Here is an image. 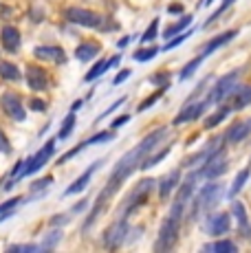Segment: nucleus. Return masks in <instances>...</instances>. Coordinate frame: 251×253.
I'll return each instance as SVG.
<instances>
[{
	"mask_svg": "<svg viewBox=\"0 0 251 253\" xmlns=\"http://www.w3.org/2000/svg\"><path fill=\"white\" fill-rule=\"evenodd\" d=\"M166 134H167V130H166V128L154 130V132H150L148 137H143V139H141V143H139L137 148H132L128 154H124V157L119 159L117 165H115V169H113V174H110L108 183H106V187L99 192L97 203H95L93 211L88 213V220H86V225H84V227H90L95 220H97V216L106 209V205H108V203L113 201V196L117 194V189L122 187V183L130 176V174L134 172V169L139 168V163L143 161V157H146V154H150L152 150L157 148L159 141L166 139Z\"/></svg>",
	"mask_w": 251,
	"mask_h": 253,
	"instance_id": "obj_1",
	"label": "nucleus"
},
{
	"mask_svg": "<svg viewBox=\"0 0 251 253\" xmlns=\"http://www.w3.org/2000/svg\"><path fill=\"white\" fill-rule=\"evenodd\" d=\"M185 205H187V201H183L181 196L174 198L170 213H167L166 222H163L161 231H159V240H157V247H154L157 251H167L174 247V242L178 238V229H181V218H183V209H185Z\"/></svg>",
	"mask_w": 251,
	"mask_h": 253,
	"instance_id": "obj_2",
	"label": "nucleus"
},
{
	"mask_svg": "<svg viewBox=\"0 0 251 253\" xmlns=\"http://www.w3.org/2000/svg\"><path fill=\"white\" fill-rule=\"evenodd\" d=\"M218 198H220V183L205 185L194 201V207H192V211H190V220H196V218H199V211H203V209L214 207Z\"/></svg>",
	"mask_w": 251,
	"mask_h": 253,
	"instance_id": "obj_3",
	"label": "nucleus"
},
{
	"mask_svg": "<svg viewBox=\"0 0 251 253\" xmlns=\"http://www.w3.org/2000/svg\"><path fill=\"white\" fill-rule=\"evenodd\" d=\"M238 75H240V71H231V73H227L225 77H220V80L216 82L214 90L209 92V101L218 104V101L227 99L229 95H234V90H236V82H238Z\"/></svg>",
	"mask_w": 251,
	"mask_h": 253,
	"instance_id": "obj_4",
	"label": "nucleus"
},
{
	"mask_svg": "<svg viewBox=\"0 0 251 253\" xmlns=\"http://www.w3.org/2000/svg\"><path fill=\"white\" fill-rule=\"evenodd\" d=\"M154 178H146V181H139L137 187L132 189V194L128 196V203H126V213L134 211L139 205H143V203L148 201V196H150V192L154 189Z\"/></svg>",
	"mask_w": 251,
	"mask_h": 253,
	"instance_id": "obj_5",
	"label": "nucleus"
},
{
	"mask_svg": "<svg viewBox=\"0 0 251 253\" xmlns=\"http://www.w3.org/2000/svg\"><path fill=\"white\" fill-rule=\"evenodd\" d=\"M203 165H205V168L201 169V176H205V178H218L220 174L227 169V157H225V152H223V150H216V152L211 154V157L207 159Z\"/></svg>",
	"mask_w": 251,
	"mask_h": 253,
	"instance_id": "obj_6",
	"label": "nucleus"
},
{
	"mask_svg": "<svg viewBox=\"0 0 251 253\" xmlns=\"http://www.w3.org/2000/svg\"><path fill=\"white\" fill-rule=\"evenodd\" d=\"M66 18H69L73 24H80V27H88V29H95L99 27L101 18L97 13L88 11V9H82V7H71L69 11H66Z\"/></svg>",
	"mask_w": 251,
	"mask_h": 253,
	"instance_id": "obj_7",
	"label": "nucleus"
},
{
	"mask_svg": "<svg viewBox=\"0 0 251 253\" xmlns=\"http://www.w3.org/2000/svg\"><path fill=\"white\" fill-rule=\"evenodd\" d=\"M53 150H55V143H53V141H49V143H46L44 148H42L40 152L36 154V157L29 159V161L25 163V172H22V176H25V174H33V172H38V169H40L42 165H44V163L53 157Z\"/></svg>",
	"mask_w": 251,
	"mask_h": 253,
	"instance_id": "obj_8",
	"label": "nucleus"
},
{
	"mask_svg": "<svg viewBox=\"0 0 251 253\" xmlns=\"http://www.w3.org/2000/svg\"><path fill=\"white\" fill-rule=\"evenodd\" d=\"M126 231H128V225H126V218H119V220L115 222V225L110 227L108 231H106V236H104L106 247H110V249L119 247V245H122V240L126 238Z\"/></svg>",
	"mask_w": 251,
	"mask_h": 253,
	"instance_id": "obj_9",
	"label": "nucleus"
},
{
	"mask_svg": "<svg viewBox=\"0 0 251 253\" xmlns=\"http://www.w3.org/2000/svg\"><path fill=\"white\" fill-rule=\"evenodd\" d=\"M220 143H223V139H214V141H209V143H207V148L205 150H201V152H196V154H192V157H187L185 159V168H194V165H203L207 161V159L211 157V154L216 152V150L220 148Z\"/></svg>",
	"mask_w": 251,
	"mask_h": 253,
	"instance_id": "obj_10",
	"label": "nucleus"
},
{
	"mask_svg": "<svg viewBox=\"0 0 251 253\" xmlns=\"http://www.w3.org/2000/svg\"><path fill=\"white\" fill-rule=\"evenodd\" d=\"M2 108H4V113L9 117H13L16 121H22L27 117L20 99H18V95H13V92H7V95L2 97Z\"/></svg>",
	"mask_w": 251,
	"mask_h": 253,
	"instance_id": "obj_11",
	"label": "nucleus"
},
{
	"mask_svg": "<svg viewBox=\"0 0 251 253\" xmlns=\"http://www.w3.org/2000/svg\"><path fill=\"white\" fill-rule=\"evenodd\" d=\"M249 134H251V117L245 121H236L229 128V132H227V139H229V143H240V141L247 139Z\"/></svg>",
	"mask_w": 251,
	"mask_h": 253,
	"instance_id": "obj_12",
	"label": "nucleus"
},
{
	"mask_svg": "<svg viewBox=\"0 0 251 253\" xmlns=\"http://www.w3.org/2000/svg\"><path fill=\"white\" fill-rule=\"evenodd\" d=\"M207 108V101H199V104H192V106H185V108L181 110V115L174 117V124L181 126V124H187V121H194L199 119L201 113Z\"/></svg>",
	"mask_w": 251,
	"mask_h": 253,
	"instance_id": "obj_13",
	"label": "nucleus"
},
{
	"mask_svg": "<svg viewBox=\"0 0 251 253\" xmlns=\"http://www.w3.org/2000/svg\"><path fill=\"white\" fill-rule=\"evenodd\" d=\"M229 229V216L227 213H214L211 218H207V233L209 236H220Z\"/></svg>",
	"mask_w": 251,
	"mask_h": 253,
	"instance_id": "obj_14",
	"label": "nucleus"
},
{
	"mask_svg": "<svg viewBox=\"0 0 251 253\" xmlns=\"http://www.w3.org/2000/svg\"><path fill=\"white\" fill-rule=\"evenodd\" d=\"M27 84L31 86L33 90H44L49 80H46V73L40 69V66H29L27 69Z\"/></svg>",
	"mask_w": 251,
	"mask_h": 253,
	"instance_id": "obj_15",
	"label": "nucleus"
},
{
	"mask_svg": "<svg viewBox=\"0 0 251 253\" xmlns=\"http://www.w3.org/2000/svg\"><path fill=\"white\" fill-rule=\"evenodd\" d=\"M36 57H38V60L57 62V64H62V62L66 60L64 51H62L60 46H38V48H36Z\"/></svg>",
	"mask_w": 251,
	"mask_h": 253,
	"instance_id": "obj_16",
	"label": "nucleus"
},
{
	"mask_svg": "<svg viewBox=\"0 0 251 253\" xmlns=\"http://www.w3.org/2000/svg\"><path fill=\"white\" fill-rule=\"evenodd\" d=\"M119 60H122V57H119V55H115V57H108V60H101V62H97V64H95L93 69H90L88 73H86V77H84V80H86V82H95L99 75H104V73L108 71L110 66L119 64Z\"/></svg>",
	"mask_w": 251,
	"mask_h": 253,
	"instance_id": "obj_17",
	"label": "nucleus"
},
{
	"mask_svg": "<svg viewBox=\"0 0 251 253\" xmlns=\"http://www.w3.org/2000/svg\"><path fill=\"white\" fill-rule=\"evenodd\" d=\"M2 46L7 48L9 53L18 51V46H20V33H18L16 27H4L2 29Z\"/></svg>",
	"mask_w": 251,
	"mask_h": 253,
	"instance_id": "obj_18",
	"label": "nucleus"
},
{
	"mask_svg": "<svg viewBox=\"0 0 251 253\" xmlns=\"http://www.w3.org/2000/svg\"><path fill=\"white\" fill-rule=\"evenodd\" d=\"M178 176H181V172H178V169H174V172H170V176L161 181V185H159V196H161V201H167V196L172 194V189L176 187Z\"/></svg>",
	"mask_w": 251,
	"mask_h": 253,
	"instance_id": "obj_19",
	"label": "nucleus"
},
{
	"mask_svg": "<svg viewBox=\"0 0 251 253\" xmlns=\"http://www.w3.org/2000/svg\"><path fill=\"white\" fill-rule=\"evenodd\" d=\"M99 168V161L97 163H93V165H90V168L88 169H86V172L84 174H82V176L80 178H77V181L73 183V185H71V187L69 189H66V196H69V194H77V192H82V189H84L86 187V185H88V181H90V176H93V172H95V169H97Z\"/></svg>",
	"mask_w": 251,
	"mask_h": 253,
	"instance_id": "obj_20",
	"label": "nucleus"
},
{
	"mask_svg": "<svg viewBox=\"0 0 251 253\" xmlns=\"http://www.w3.org/2000/svg\"><path fill=\"white\" fill-rule=\"evenodd\" d=\"M234 38H236V31H225V33H220V36H216L214 40H211L209 44L205 46V51H203V55L207 57V55H209V53H214L218 46L227 44V42H229V40H234Z\"/></svg>",
	"mask_w": 251,
	"mask_h": 253,
	"instance_id": "obj_21",
	"label": "nucleus"
},
{
	"mask_svg": "<svg viewBox=\"0 0 251 253\" xmlns=\"http://www.w3.org/2000/svg\"><path fill=\"white\" fill-rule=\"evenodd\" d=\"M170 150H172V143H170V145H166L163 150H159V152H154L152 157H146L141 163H139V168H141V169H148V168H152V165H157L159 161H163V159H166L167 154H170Z\"/></svg>",
	"mask_w": 251,
	"mask_h": 253,
	"instance_id": "obj_22",
	"label": "nucleus"
},
{
	"mask_svg": "<svg viewBox=\"0 0 251 253\" xmlns=\"http://www.w3.org/2000/svg\"><path fill=\"white\" fill-rule=\"evenodd\" d=\"M229 113H231V106H223V108H218L214 115H211V117H207V119H205V128H207V130L216 128V126H218L220 121H223V119H225V117L229 115Z\"/></svg>",
	"mask_w": 251,
	"mask_h": 253,
	"instance_id": "obj_23",
	"label": "nucleus"
},
{
	"mask_svg": "<svg viewBox=\"0 0 251 253\" xmlns=\"http://www.w3.org/2000/svg\"><path fill=\"white\" fill-rule=\"evenodd\" d=\"M97 53H99L97 44H82V46H77L75 57H77V60H82V62H86V60H93Z\"/></svg>",
	"mask_w": 251,
	"mask_h": 253,
	"instance_id": "obj_24",
	"label": "nucleus"
},
{
	"mask_svg": "<svg viewBox=\"0 0 251 253\" xmlns=\"http://www.w3.org/2000/svg\"><path fill=\"white\" fill-rule=\"evenodd\" d=\"M247 104H251V86H245V88H240L238 92H236L231 108L238 110V108H245Z\"/></svg>",
	"mask_w": 251,
	"mask_h": 253,
	"instance_id": "obj_25",
	"label": "nucleus"
},
{
	"mask_svg": "<svg viewBox=\"0 0 251 253\" xmlns=\"http://www.w3.org/2000/svg\"><path fill=\"white\" fill-rule=\"evenodd\" d=\"M205 251H214V253H236V245L229 240H218L211 242V245L205 247Z\"/></svg>",
	"mask_w": 251,
	"mask_h": 253,
	"instance_id": "obj_26",
	"label": "nucleus"
},
{
	"mask_svg": "<svg viewBox=\"0 0 251 253\" xmlns=\"http://www.w3.org/2000/svg\"><path fill=\"white\" fill-rule=\"evenodd\" d=\"M0 75H2L4 80H11V82L20 80V71H18L13 64H9V62H0Z\"/></svg>",
	"mask_w": 251,
	"mask_h": 253,
	"instance_id": "obj_27",
	"label": "nucleus"
},
{
	"mask_svg": "<svg viewBox=\"0 0 251 253\" xmlns=\"http://www.w3.org/2000/svg\"><path fill=\"white\" fill-rule=\"evenodd\" d=\"M203 60H205V55H203V53H201V55H199V57H194V60H192L190 64H185V66H183V71H181V80H187V77H192V75H194V71H196V69H199V66L203 64Z\"/></svg>",
	"mask_w": 251,
	"mask_h": 253,
	"instance_id": "obj_28",
	"label": "nucleus"
},
{
	"mask_svg": "<svg viewBox=\"0 0 251 253\" xmlns=\"http://www.w3.org/2000/svg\"><path fill=\"white\" fill-rule=\"evenodd\" d=\"M247 178H249V169H243V172L236 176V181L231 183V189H229V196H231V198H234L236 194L243 189V185H245V181H247Z\"/></svg>",
	"mask_w": 251,
	"mask_h": 253,
	"instance_id": "obj_29",
	"label": "nucleus"
},
{
	"mask_svg": "<svg viewBox=\"0 0 251 253\" xmlns=\"http://www.w3.org/2000/svg\"><path fill=\"white\" fill-rule=\"evenodd\" d=\"M231 209H234L236 218H238V225L243 227V229H247V213H245V207L240 201H234V205H231Z\"/></svg>",
	"mask_w": 251,
	"mask_h": 253,
	"instance_id": "obj_30",
	"label": "nucleus"
},
{
	"mask_svg": "<svg viewBox=\"0 0 251 253\" xmlns=\"http://www.w3.org/2000/svg\"><path fill=\"white\" fill-rule=\"evenodd\" d=\"M20 201H22V198H11V201L2 203V205H0V220H7V218L11 216V209H16V205Z\"/></svg>",
	"mask_w": 251,
	"mask_h": 253,
	"instance_id": "obj_31",
	"label": "nucleus"
},
{
	"mask_svg": "<svg viewBox=\"0 0 251 253\" xmlns=\"http://www.w3.org/2000/svg\"><path fill=\"white\" fill-rule=\"evenodd\" d=\"M190 22H192V16H185V18H183V20H178V22L174 24V27L166 29V33H163V36H166V38H172V36H176V33H178V31H183V29H185V27H187V24H190Z\"/></svg>",
	"mask_w": 251,
	"mask_h": 253,
	"instance_id": "obj_32",
	"label": "nucleus"
},
{
	"mask_svg": "<svg viewBox=\"0 0 251 253\" xmlns=\"http://www.w3.org/2000/svg\"><path fill=\"white\" fill-rule=\"evenodd\" d=\"M157 55V48L150 46V48H139V51H134V60L137 62H148V60H152V57Z\"/></svg>",
	"mask_w": 251,
	"mask_h": 253,
	"instance_id": "obj_33",
	"label": "nucleus"
},
{
	"mask_svg": "<svg viewBox=\"0 0 251 253\" xmlns=\"http://www.w3.org/2000/svg\"><path fill=\"white\" fill-rule=\"evenodd\" d=\"M73 126H75V115L71 113L69 117L64 119V124H62V130H60V139H66L71 134V130H73Z\"/></svg>",
	"mask_w": 251,
	"mask_h": 253,
	"instance_id": "obj_34",
	"label": "nucleus"
},
{
	"mask_svg": "<svg viewBox=\"0 0 251 253\" xmlns=\"http://www.w3.org/2000/svg\"><path fill=\"white\" fill-rule=\"evenodd\" d=\"M234 2H236V0H223V2H220V7H218V11H214V13H211V16H209V18H207L205 27H209V24H211V22H214V20H216V18H218V16H220V13H225V11H227V9H229V7H231V4H234Z\"/></svg>",
	"mask_w": 251,
	"mask_h": 253,
	"instance_id": "obj_35",
	"label": "nucleus"
},
{
	"mask_svg": "<svg viewBox=\"0 0 251 253\" xmlns=\"http://www.w3.org/2000/svg\"><path fill=\"white\" fill-rule=\"evenodd\" d=\"M157 31H159V20H152V24L148 27V31L143 33L141 40H143V42H152L154 38H157Z\"/></svg>",
	"mask_w": 251,
	"mask_h": 253,
	"instance_id": "obj_36",
	"label": "nucleus"
},
{
	"mask_svg": "<svg viewBox=\"0 0 251 253\" xmlns=\"http://www.w3.org/2000/svg\"><path fill=\"white\" fill-rule=\"evenodd\" d=\"M161 95H163V88H161V90H157V92H154V95L150 97V99L141 101V104H139V108H137V110H139V113H143V110H146V108H150V106H152V104H154V101H157V99H159V97H161Z\"/></svg>",
	"mask_w": 251,
	"mask_h": 253,
	"instance_id": "obj_37",
	"label": "nucleus"
},
{
	"mask_svg": "<svg viewBox=\"0 0 251 253\" xmlns=\"http://www.w3.org/2000/svg\"><path fill=\"white\" fill-rule=\"evenodd\" d=\"M187 38H190V31H187V33H183V36H178V38H174V40H172V42H167V44L163 46V48H166V51H170V48H174V46H178V44H183V42H185Z\"/></svg>",
	"mask_w": 251,
	"mask_h": 253,
	"instance_id": "obj_38",
	"label": "nucleus"
},
{
	"mask_svg": "<svg viewBox=\"0 0 251 253\" xmlns=\"http://www.w3.org/2000/svg\"><path fill=\"white\" fill-rule=\"evenodd\" d=\"M40 247H36V245H16V247H9L7 251H11V253H16V251H38Z\"/></svg>",
	"mask_w": 251,
	"mask_h": 253,
	"instance_id": "obj_39",
	"label": "nucleus"
},
{
	"mask_svg": "<svg viewBox=\"0 0 251 253\" xmlns=\"http://www.w3.org/2000/svg\"><path fill=\"white\" fill-rule=\"evenodd\" d=\"M9 150H11V148H9V141H7V137H4L2 130H0V152H2V154H9Z\"/></svg>",
	"mask_w": 251,
	"mask_h": 253,
	"instance_id": "obj_40",
	"label": "nucleus"
},
{
	"mask_svg": "<svg viewBox=\"0 0 251 253\" xmlns=\"http://www.w3.org/2000/svg\"><path fill=\"white\" fill-rule=\"evenodd\" d=\"M128 77H130V69L119 71V75L115 77V82H113V84H115V86H117V84H122V82H126V80H128Z\"/></svg>",
	"mask_w": 251,
	"mask_h": 253,
	"instance_id": "obj_41",
	"label": "nucleus"
},
{
	"mask_svg": "<svg viewBox=\"0 0 251 253\" xmlns=\"http://www.w3.org/2000/svg\"><path fill=\"white\" fill-rule=\"evenodd\" d=\"M49 183H53V178L51 176H46V178H42V181H38L36 185H33V192H38V189H42V187H46V185H49Z\"/></svg>",
	"mask_w": 251,
	"mask_h": 253,
	"instance_id": "obj_42",
	"label": "nucleus"
},
{
	"mask_svg": "<svg viewBox=\"0 0 251 253\" xmlns=\"http://www.w3.org/2000/svg\"><path fill=\"white\" fill-rule=\"evenodd\" d=\"M152 82H154V84H167V75L157 73V75H152Z\"/></svg>",
	"mask_w": 251,
	"mask_h": 253,
	"instance_id": "obj_43",
	"label": "nucleus"
},
{
	"mask_svg": "<svg viewBox=\"0 0 251 253\" xmlns=\"http://www.w3.org/2000/svg\"><path fill=\"white\" fill-rule=\"evenodd\" d=\"M31 108L33 110H44L46 104H44V101H40V99H31Z\"/></svg>",
	"mask_w": 251,
	"mask_h": 253,
	"instance_id": "obj_44",
	"label": "nucleus"
},
{
	"mask_svg": "<svg viewBox=\"0 0 251 253\" xmlns=\"http://www.w3.org/2000/svg\"><path fill=\"white\" fill-rule=\"evenodd\" d=\"M128 119H130V117L126 115V117H119L117 121H113V130H115V128H119V126H122V124H126V121H128Z\"/></svg>",
	"mask_w": 251,
	"mask_h": 253,
	"instance_id": "obj_45",
	"label": "nucleus"
},
{
	"mask_svg": "<svg viewBox=\"0 0 251 253\" xmlns=\"http://www.w3.org/2000/svg\"><path fill=\"white\" fill-rule=\"evenodd\" d=\"M170 11H172V13H178V11H183V7H181V4H172Z\"/></svg>",
	"mask_w": 251,
	"mask_h": 253,
	"instance_id": "obj_46",
	"label": "nucleus"
},
{
	"mask_svg": "<svg viewBox=\"0 0 251 253\" xmlns=\"http://www.w3.org/2000/svg\"><path fill=\"white\" fill-rule=\"evenodd\" d=\"M130 40H132V38H124V40H122V42H119V46H126V44H128V42H130Z\"/></svg>",
	"mask_w": 251,
	"mask_h": 253,
	"instance_id": "obj_47",
	"label": "nucleus"
}]
</instances>
